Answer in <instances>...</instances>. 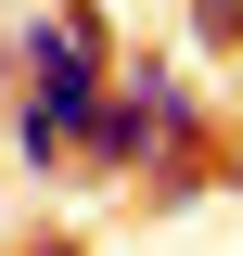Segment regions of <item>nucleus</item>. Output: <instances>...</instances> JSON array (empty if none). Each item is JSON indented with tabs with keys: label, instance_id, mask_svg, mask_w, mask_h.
I'll return each mask as SVG.
<instances>
[{
	"label": "nucleus",
	"instance_id": "f257e3e1",
	"mask_svg": "<svg viewBox=\"0 0 243 256\" xmlns=\"http://www.w3.org/2000/svg\"><path fill=\"white\" fill-rule=\"evenodd\" d=\"M13 116H0V154L26 166V180H64L77 166V128H90V102H102V77H116V13L102 0H52V13H26L13 26Z\"/></svg>",
	"mask_w": 243,
	"mask_h": 256
},
{
	"label": "nucleus",
	"instance_id": "f03ea898",
	"mask_svg": "<svg viewBox=\"0 0 243 256\" xmlns=\"http://www.w3.org/2000/svg\"><path fill=\"white\" fill-rule=\"evenodd\" d=\"M192 141H218L205 90H192V64H180V52H116L90 128H77V166H90V180H141V166L192 154Z\"/></svg>",
	"mask_w": 243,
	"mask_h": 256
},
{
	"label": "nucleus",
	"instance_id": "7ed1b4c3",
	"mask_svg": "<svg viewBox=\"0 0 243 256\" xmlns=\"http://www.w3.org/2000/svg\"><path fill=\"white\" fill-rule=\"evenodd\" d=\"M180 26H192V52H205V64H230V52H243V0H192Z\"/></svg>",
	"mask_w": 243,
	"mask_h": 256
},
{
	"label": "nucleus",
	"instance_id": "20e7f679",
	"mask_svg": "<svg viewBox=\"0 0 243 256\" xmlns=\"http://www.w3.org/2000/svg\"><path fill=\"white\" fill-rule=\"evenodd\" d=\"M26 256H90V244H77V230H38V244H26Z\"/></svg>",
	"mask_w": 243,
	"mask_h": 256
}]
</instances>
